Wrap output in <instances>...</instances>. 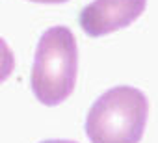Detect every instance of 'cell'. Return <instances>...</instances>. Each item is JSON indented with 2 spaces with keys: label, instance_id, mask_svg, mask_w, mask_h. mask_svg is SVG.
Here are the masks:
<instances>
[{
  "label": "cell",
  "instance_id": "obj_1",
  "mask_svg": "<svg viewBox=\"0 0 158 143\" xmlns=\"http://www.w3.org/2000/svg\"><path fill=\"white\" fill-rule=\"evenodd\" d=\"M78 73V48L67 26H52L39 37L32 65V91L45 106H58L71 97Z\"/></svg>",
  "mask_w": 158,
  "mask_h": 143
},
{
  "label": "cell",
  "instance_id": "obj_2",
  "mask_svg": "<svg viewBox=\"0 0 158 143\" xmlns=\"http://www.w3.org/2000/svg\"><path fill=\"white\" fill-rule=\"evenodd\" d=\"M147 117L145 93L132 86H117L93 102L84 128L91 143H139Z\"/></svg>",
  "mask_w": 158,
  "mask_h": 143
},
{
  "label": "cell",
  "instance_id": "obj_3",
  "mask_svg": "<svg viewBox=\"0 0 158 143\" xmlns=\"http://www.w3.org/2000/svg\"><path fill=\"white\" fill-rule=\"evenodd\" d=\"M147 0H93L80 11V26L89 37H102L141 17Z\"/></svg>",
  "mask_w": 158,
  "mask_h": 143
},
{
  "label": "cell",
  "instance_id": "obj_4",
  "mask_svg": "<svg viewBox=\"0 0 158 143\" xmlns=\"http://www.w3.org/2000/svg\"><path fill=\"white\" fill-rule=\"evenodd\" d=\"M15 69V54L10 45L0 37V84H4Z\"/></svg>",
  "mask_w": 158,
  "mask_h": 143
},
{
  "label": "cell",
  "instance_id": "obj_5",
  "mask_svg": "<svg viewBox=\"0 0 158 143\" xmlns=\"http://www.w3.org/2000/svg\"><path fill=\"white\" fill-rule=\"evenodd\" d=\"M30 2H35V4H65L69 0H30Z\"/></svg>",
  "mask_w": 158,
  "mask_h": 143
},
{
  "label": "cell",
  "instance_id": "obj_6",
  "mask_svg": "<svg viewBox=\"0 0 158 143\" xmlns=\"http://www.w3.org/2000/svg\"><path fill=\"white\" fill-rule=\"evenodd\" d=\"M41 143H78V141H71V139H45Z\"/></svg>",
  "mask_w": 158,
  "mask_h": 143
}]
</instances>
